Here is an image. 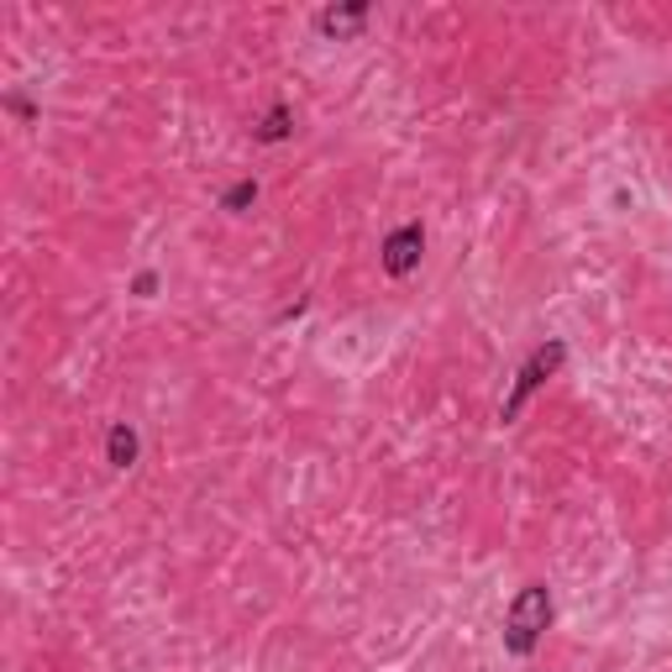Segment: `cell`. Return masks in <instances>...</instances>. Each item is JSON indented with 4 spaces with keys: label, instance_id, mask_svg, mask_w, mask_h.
Listing matches in <instances>:
<instances>
[{
    "label": "cell",
    "instance_id": "obj_8",
    "mask_svg": "<svg viewBox=\"0 0 672 672\" xmlns=\"http://www.w3.org/2000/svg\"><path fill=\"white\" fill-rule=\"evenodd\" d=\"M152 290H158V273H152V268H147V273H137V279H132V294H143V300H147V294H152Z\"/></svg>",
    "mask_w": 672,
    "mask_h": 672
},
{
    "label": "cell",
    "instance_id": "obj_9",
    "mask_svg": "<svg viewBox=\"0 0 672 672\" xmlns=\"http://www.w3.org/2000/svg\"><path fill=\"white\" fill-rule=\"evenodd\" d=\"M5 106H11V111H16V117H22V121H32V117H37V106H32V100H22V95H11Z\"/></svg>",
    "mask_w": 672,
    "mask_h": 672
},
{
    "label": "cell",
    "instance_id": "obj_3",
    "mask_svg": "<svg viewBox=\"0 0 672 672\" xmlns=\"http://www.w3.org/2000/svg\"><path fill=\"white\" fill-rule=\"evenodd\" d=\"M420 253H426V232H420V221H405V227H394V232L383 236L379 264L389 279H410L420 268Z\"/></svg>",
    "mask_w": 672,
    "mask_h": 672
},
{
    "label": "cell",
    "instance_id": "obj_2",
    "mask_svg": "<svg viewBox=\"0 0 672 672\" xmlns=\"http://www.w3.org/2000/svg\"><path fill=\"white\" fill-rule=\"evenodd\" d=\"M562 363H567V342H557V337L530 352L526 363H521V374H515V383H510V394H504V405H499V420H504V426H515V420H521V410L530 405V394H536L547 379H557V374H562Z\"/></svg>",
    "mask_w": 672,
    "mask_h": 672
},
{
    "label": "cell",
    "instance_id": "obj_6",
    "mask_svg": "<svg viewBox=\"0 0 672 672\" xmlns=\"http://www.w3.org/2000/svg\"><path fill=\"white\" fill-rule=\"evenodd\" d=\"M253 137H258V143H284V137H294V111L279 100V106H273V111L253 126Z\"/></svg>",
    "mask_w": 672,
    "mask_h": 672
},
{
    "label": "cell",
    "instance_id": "obj_5",
    "mask_svg": "<svg viewBox=\"0 0 672 672\" xmlns=\"http://www.w3.org/2000/svg\"><path fill=\"white\" fill-rule=\"evenodd\" d=\"M137 452H143L137 431H132L126 420H117V426L106 431V457H111V468H132V463H137Z\"/></svg>",
    "mask_w": 672,
    "mask_h": 672
},
{
    "label": "cell",
    "instance_id": "obj_1",
    "mask_svg": "<svg viewBox=\"0 0 672 672\" xmlns=\"http://www.w3.org/2000/svg\"><path fill=\"white\" fill-rule=\"evenodd\" d=\"M547 631H552V594H547V584H526L504 610V651L530 657Z\"/></svg>",
    "mask_w": 672,
    "mask_h": 672
},
{
    "label": "cell",
    "instance_id": "obj_7",
    "mask_svg": "<svg viewBox=\"0 0 672 672\" xmlns=\"http://www.w3.org/2000/svg\"><path fill=\"white\" fill-rule=\"evenodd\" d=\"M258 200V179H236L232 190H227V195H221V210H247V205Z\"/></svg>",
    "mask_w": 672,
    "mask_h": 672
},
{
    "label": "cell",
    "instance_id": "obj_4",
    "mask_svg": "<svg viewBox=\"0 0 672 672\" xmlns=\"http://www.w3.org/2000/svg\"><path fill=\"white\" fill-rule=\"evenodd\" d=\"M368 16H374L368 0H352V5H321V11H316V32H321V37H337V42H347V37H357V32L368 27Z\"/></svg>",
    "mask_w": 672,
    "mask_h": 672
}]
</instances>
